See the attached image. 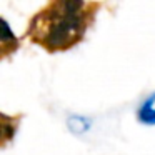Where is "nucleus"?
Instances as JSON below:
<instances>
[{"label": "nucleus", "instance_id": "20e7f679", "mask_svg": "<svg viewBox=\"0 0 155 155\" xmlns=\"http://www.w3.org/2000/svg\"><path fill=\"white\" fill-rule=\"evenodd\" d=\"M137 120L142 125H150V127L155 125V92L140 104L137 110Z\"/></svg>", "mask_w": 155, "mask_h": 155}, {"label": "nucleus", "instance_id": "f257e3e1", "mask_svg": "<svg viewBox=\"0 0 155 155\" xmlns=\"http://www.w3.org/2000/svg\"><path fill=\"white\" fill-rule=\"evenodd\" d=\"M94 8L84 0H54L30 18L27 37L50 54L65 52L84 38Z\"/></svg>", "mask_w": 155, "mask_h": 155}, {"label": "nucleus", "instance_id": "7ed1b4c3", "mask_svg": "<svg viewBox=\"0 0 155 155\" xmlns=\"http://www.w3.org/2000/svg\"><path fill=\"white\" fill-rule=\"evenodd\" d=\"M18 128V117H12L0 112V148H4L14 140Z\"/></svg>", "mask_w": 155, "mask_h": 155}, {"label": "nucleus", "instance_id": "39448f33", "mask_svg": "<svg viewBox=\"0 0 155 155\" xmlns=\"http://www.w3.org/2000/svg\"><path fill=\"white\" fill-rule=\"evenodd\" d=\"M67 127L72 134L82 135L85 132H88V128L92 127V120L84 117V115H70L67 120Z\"/></svg>", "mask_w": 155, "mask_h": 155}, {"label": "nucleus", "instance_id": "f03ea898", "mask_svg": "<svg viewBox=\"0 0 155 155\" xmlns=\"http://www.w3.org/2000/svg\"><path fill=\"white\" fill-rule=\"evenodd\" d=\"M18 47H20V42L12 32L8 22L0 17V60L17 52Z\"/></svg>", "mask_w": 155, "mask_h": 155}]
</instances>
